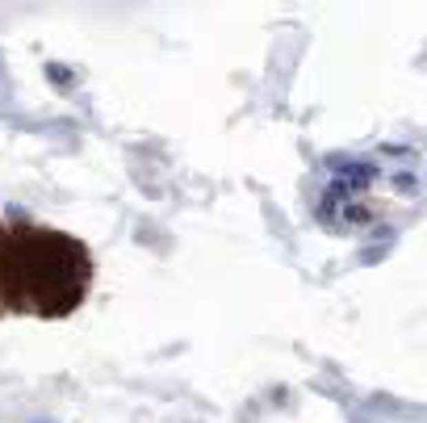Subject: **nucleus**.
I'll return each instance as SVG.
<instances>
[{
	"instance_id": "obj_2",
	"label": "nucleus",
	"mask_w": 427,
	"mask_h": 423,
	"mask_svg": "<svg viewBox=\"0 0 427 423\" xmlns=\"http://www.w3.org/2000/svg\"><path fill=\"white\" fill-rule=\"evenodd\" d=\"M394 185H398V193H415V189H419L415 176H394Z\"/></svg>"
},
{
	"instance_id": "obj_3",
	"label": "nucleus",
	"mask_w": 427,
	"mask_h": 423,
	"mask_svg": "<svg viewBox=\"0 0 427 423\" xmlns=\"http://www.w3.org/2000/svg\"><path fill=\"white\" fill-rule=\"evenodd\" d=\"M34 423H46V419H34Z\"/></svg>"
},
{
	"instance_id": "obj_1",
	"label": "nucleus",
	"mask_w": 427,
	"mask_h": 423,
	"mask_svg": "<svg viewBox=\"0 0 427 423\" xmlns=\"http://www.w3.org/2000/svg\"><path fill=\"white\" fill-rule=\"evenodd\" d=\"M0 285L46 314H59L84 293V247L55 231H5L0 235Z\"/></svg>"
}]
</instances>
